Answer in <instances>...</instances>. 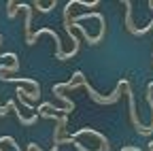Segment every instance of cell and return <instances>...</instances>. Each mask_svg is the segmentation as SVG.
I'll list each match as a JSON object with an SVG mask.
<instances>
[{
    "mask_svg": "<svg viewBox=\"0 0 153 151\" xmlns=\"http://www.w3.org/2000/svg\"><path fill=\"white\" fill-rule=\"evenodd\" d=\"M149 149H151V151H153V141H151V143H149Z\"/></svg>",
    "mask_w": 153,
    "mask_h": 151,
    "instance_id": "10",
    "label": "cell"
},
{
    "mask_svg": "<svg viewBox=\"0 0 153 151\" xmlns=\"http://www.w3.org/2000/svg\"><path fill=\"white\" fill-rule=\"evenodd\" d=\"M26 151H45V149H41V147H38V145H36V143H30V145H28V149H26Z\"/></svg>",
    "mask_w": 153,
    "mask_h": 151,
    "instance_id": "9",
    "label": "cell"
},
{
    "mask_svg": "<svg viewBox=\"0 0 153 151\" xmlns=\"http://www.w3.org/2000/svg\"><path fill=\"white\" fill-rule=\"evenodd\" d=\"M147 102H149V109H151V126H147V128H149V132H153V81L147 87Z\"/></svg>",
    "mask_w": 153,
    "mask_h": 151,
    "instance_id": "6",
    "label": "cell"
},
{
    "mask_svg": "<svg viewBox=\"0 0 153 151\" xmlns=\"http://www.w3.org/2000/svg\"><path fill=\"white\" fill-rule=\"evenodd\" d=\"M41 34H49L51 39L55 41V58H57V60H62V58H64V43H62V39H60V34H57L55 30H51V28H41L38 32H34V34L30 36V43H28V45H34L36 39H38Z\"/></svg>",
    "mask_w": 153,
    "mask_h": 151,
    "instance_id": "3",
    "label": "cell"
},
{
    "mask_svg": "<svg viewBox=\"0 0 153 151\" xmlns=\"http://www.w3.org/2000/svg\"><path fill=\"white\" fill-rule=\"evenodd\" d=\"M128 85H130V81H128V79H121V81L117 83V87H115V91L111 94V96H100V94H98V91H96V89H94V87L87 83V79L83 81V87L87 89L89 98H91L94 102H98V104H113V102H117V100L121 98V91H123Z\"/></svg>",
    "mask_w": 153,
    "mask_h": 151,
    "instance_id": "2",
    "label": "cell"
},
{
    "mask_svg": "<svg viewBox=\"0 0 153 151\" xmlns=\"http://www.w3.org/2000/svg\"><path fill=\"white\" fill-rule=\"evenodd\" d=\"M64 143H74V147L79 151H108L111 149L108 141L91 128H83L79 132H74L72 136H66Z\"/></svg>",
    "mask_w": 153,
    "mask_h": 151,
    "instance_id": "1",
    "label": "cell"
},
{
    "mask_svg": "<svg viewBox=\"0 0 153 151\" xmlns=\"http://www.w3.org/2000/svg\"><path fill=\"white\" fill-rule=\"evenodd\" d=\"M7 7H9V11H7V17H9V19H13V17L17 15V9H19V4H17V2H9Z\"/></svg>",
    "mask_w": 153,
    "mask_h": 151,
    "instance_id": "8",
    "label": "cell"
},
{
    "mask_svg": "<svg viewBox=\"0 0 153 151\" xmlns=\"http://www.w3.org/2000/svg\"><path fill=\"white\" fill-rule=\"evenodd\" d=\"M34 7L41 11V13H49V11L55 7V2H47V4H45V2H34Z\"/></svg>",
    "mask_w": 153,
    "mask_h": 151,
    "instance_id": "7",
    "label": "cell"
},
{
    "mask_svg": "<svg viewBox=\"0 0 153 151\" xmlns=\"http://www.w3.org/2000/svg\"><path fill=\"white\" fill-rule=\"evenodd\" d=\"M19 70V62H17V55L11 60V64L7 66V64H2L0 66V81H4L7 79V74H11V72H17Z\"/></svg>",
    "mask_w": 153,
    "mask_h": 151,
    "instance_id": "5",
    "label": "cell"
},
{
    "mask_svg": "<svg viewBox=\"0 0 153 151\" xmlns=\"http://www.w3.org/2000/svg\"><path fill=\"white\" fill-rule=\"evenodd\" d=\"M19 9L26 13V26H24V32H26V43H30V36H32V30H30V26H32V7H30V4H19Z\"/></svg>",
    "mask_w": 153,
    "mask_h": 151,
    "instance_id": "4",
    "label": "cell"
}]
</instances>
